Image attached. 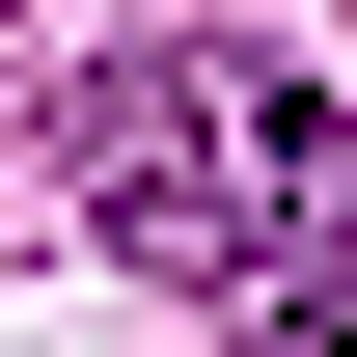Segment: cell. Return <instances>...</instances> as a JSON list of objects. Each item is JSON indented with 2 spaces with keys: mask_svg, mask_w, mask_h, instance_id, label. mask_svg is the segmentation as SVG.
Segmentation results:
<instances>
[{
  "mask_svg": "<svg viewBox=\"0 0 357 357\" xmlns=\"http://www.w3.org/2000/svg\"><path fill=\"white\" fill-rule=\"evenodd\" d=\"M55 165H83V220L137 275H220V303H275V275H330L357 220V137L303 55H220V28H165V55H83L55 83Z\"/></svg>",
  "mask_w": 357,
  "mask_h": 357,
  "instance_id": "1",
  "label": "cell"
}]
</instances>
